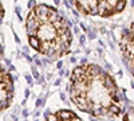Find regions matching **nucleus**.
Here are the masks:
<instances>
[{
	"mask_svg": "<svg viewBox=\"0 0 134 121\" xmlns=\"http://www.w3.org/2000/svg\"><path fill=\"white\" fill-rule=\"evenodd\" d=\"M27 38L32 49L48 58L59 59L69 54L72 32L69 22L57 8L35 4L26 19Z\"/></svg>",
	"mask_w": 134,
	"mask_h": 121,
	"instance_id": "f03ea898",
	"label": "nucleus"
},
{
	"mask_svg": "<svg viewBox=\"0 0 134 121\" xmlns=\"http://www.w3.org/2000/svg\"><path fill=\"white\" fill-rule=\"evenodd\" d=\"M3 58V47H2V45H0V59Z\"/></svg>",
	"mask_w": 134,
	"mask_h": 121,
	"instance_id": "1a4fd4ad",
	"label": "nucleus"
},
{
	"mask_svg": "<svg viewBox=\"0 0 134 121\" xmlns=\"http://www.w3.org/2000/svg\"><path fill=\"white\" fill-rule=\"evenodd\" d=\"M69 93L79 111L94 117H114L122 112V98L117 82L94 63H82L71 71Z\"/></svg>",
	"mask_w": 134,
	"mask_h": 121,
	"instance_id": "f257e3e1",
	"label": "nucleus"
},
{
	"mask_svg": "<svg viewBox=\"0 0 134 121\" xmlns=\"http://www.w3.org/2000/svg\"><path fill=\"white\" fill-rule=\"evenodd\" d=\"M122 121H134V108H130L129 111L124 114Z\"/></svg>",
	"mask_w": 134,
	"mask_h": 121,
	"instance_id": "0eeeda50",
	"label": "nucleus"
},
{
	"mask_svg": "<svg viewBox=\"0 0 134 121\" xmlns=\"http://www.w3.org/2000/svg\"><path fill=\"white\" fill-rule=\"evenodd\" d=\"M119 49L126 67L134 77V23L122 32L119 39Z\"/></svg>",
	"mask_w": 134,
	"mask_h": 121,
	"instance_id": "20e7f679",
	"label": "nucleus"
},
{
	"mask_svg": "<svg viewBox=\"0 0 134 121\" xmlns=\"http://www.w3.org/2000/svg\"><path fill=\"white\" fill-rule=\"evenodd\" d=\"M14 98V80L11 73L0 65V112L5 111Z\"/></svg>",
	"mask_w": 134,
	"mask_h": 121,
	"instance_id": "39448f33",
	"label": "nucleus"
},
{
	"mask_svg": "<svg viewBox=\"0 0 134 121\" xmlns=\"http://www.w3.org/2000/svg\"><path fill=\"white\" fill-rule=\"evenodd\" d=\"M3 18H4V7H3L2 3H0V22L3 20Z\"/></svg>",
	"mask_w": 134,
	"mask_h": 121,
	"instance_id": "6e6552de",
	"label": "nucleus"
},
{
	"mask_svg": "<svg viewBox=\"0 0 134 121\" xmlns=\"http://www.w3.org/2000/svg\"><path fill=\"white\" fill-rule=\"evenodd\" d=\"M78 11L85 15H97V16H113L125 9V0H90V2H74Z\"/></svg>",
	"mask_w": 134,
	"mask_h": 121,
	"instance_id": "7ed1b4c3",
	"label": "nucleus"
},
{
	"mask_svg": "<svg viewBox=\"0 0 134 121\" xmlns=\"http://www.w3.org/2000/svg\"><path fill=\"white\" fill-rule=\"evenodd\" d=\"M46 121H83L79 116L67 109H59V111L50 113L46 117Z\"/></svg>",
	"mask_w": 134,
	"mask_h": 121,
	"instance_id": "423d86ee",
	"label": "nucleus"
}]
</instances>
